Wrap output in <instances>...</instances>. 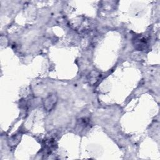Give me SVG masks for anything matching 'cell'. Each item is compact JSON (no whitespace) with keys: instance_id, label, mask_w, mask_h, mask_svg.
I'll use <instances>...</instances> for the list:
<instances>
[{"instance_id":"obj_1","label":"cell","mask_w":160,"mask_h":160,"mask_svg":"<svg viewBox=\"0 0 160 160\" xmlns=\"http://www.w3.org/2000/svg\"><path fill=\"white\" fill-rule=\"evenodd\" d=\"M132 41L134 48L139 51H145L148 48V40L145 36L137 35L133 38Z\"/></svg>"}]
</instances>
